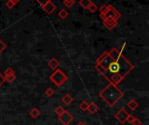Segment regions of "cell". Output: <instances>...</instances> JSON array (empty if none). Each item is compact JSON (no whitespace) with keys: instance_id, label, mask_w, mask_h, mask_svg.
Instances as JSON below:
<instances>
[{"instance_id":"6da1fadb","label":"cell","mask_w":149,"mask_h":125,"mask_svg":"<svg viewBox=\"0 0 149 125\" xmlns=\"http://www.w3.org/2000/svg\"><path fill=\"white\" fill-rule=\"evenodd\" d=\"M94 68L109 84L117 86L134 69V65L114 47L96 59Z\"/></svg>"},{"instance_id":"7a4b0ae2","label":"cell","mask_w":149,"mask_h":125,"mask_svg":"<svg viewBox=\"0 0 149 125\" xmlns=\"http://www.w3.org/2000/svg\"><path fill=\"white\" fill-rule=\"evenodd\" d=\"M99 96L110 106L113 107L123 97L124 93L116 85L108 84L100 93Z\"/></svg>"},{"instance_id":"3957f363","label":"cell","mask_w":149,"mask_h":125,"mask_svg":"<svg viewBox=\"0 0 149 125\" xmlns=\"http://www.w3.org/2000/svg\"><path fill=\"white\" fill-rule=\"evenodd\" d=\"M68 77L65 75V73L63 72L62 70L57 69L54 70V72L50 76V80L52 82V84L57 86V87H61L63 86L65 82L67 81Z\"/></svg>"},{"instance_id":"277c9868","label":"cell","mask_w":149,"mask_h":125,"mask_svg":"<svg viewBox=\"0 0 149 125\" xmlns=\"http://www.w3.org/2000/svg\"><path fill=\"white\" fill-rule=\"evenodd\" d=\"M100 17H101L102 20H117L118 21L121 17V14L112 4H109L108 10L105 14L100 15Z\"/></svg>"},{"instance_id":"5b68a950","label":"cell","mask_w":149,"mask_h":125,"mask_svg":"<svg viewBox=\"0 0 149 125\" xmlns=\"http://www.w3.org/2000/svg\"><path fill=\"white\" fill-rule=\"evenodd\" d=\"M58 117V121L62 124L63 125H69L74 119L73 116L68 111V110H65Z\"/></svg>"},{"instance_id":"8992f818","label":"cell","mask_w":149,"mask_h":125,"mask_svg":"<svg viewBox=\"0 0 149 125\" xmlns=\"http://www.w3.org/2000/svg\"><path fill=\"white\" fill-rule=\"evenodd\" d=\"M128 116H129V114H128V112H127L125 109H120V110L115 114L114 117H115V118H116L120 124H124L127 122V119Z\"/></svg>"},{"instance_id":"52a82bcc","label":"cell","mask_w":149,"mask_h":125,"mask_svg":"<svg viewBox=\"0 0 149 125\" xmlns=\"http://www.w3.org/2000/svg\"><path fill=\"white\" fill-rule=\"evenodd\" d=\"M56 5L52 3V1H50L48 3H46L45 5L42 6V9L45 10V12L48 15H51L54 12V10H56Z\"/></svg>"},{"instance_id":"ba28073f","label":"cell","mask_w":149,"mask_h":125,"mask_svg":"<svg viewBox=\"0 0 149 125\" xmlns=\"http://www.w3.org/2000/svg\"><path fill=\"white\" fill-rule=\"evenodd\" d=\"M117 24H118L117 20H103V25L109 30H112L113 28H115Z\"/></svg>"},{"instance_id":"9c48e42d","label":"cell","mask_w":149,"mask_h":125,"mask_svg":"<svg viewBox=\"0 0 149 125\" xmlns=\"http://www.w3.org/2000/svg\"><path fill=\"white\" fill-rule=\"evenodd\" d=\"M59 65H60V63H59L55 57L52 58V59L48 62V66H49V68L52 69V70H53L58 69Z\"/></svg>"},{"instance_id":"30bf717a","label":"cell","mask_w":149,"mask_h":125,"mask_svg":"<svg viewBox=\"0 0 149 125\" xmlns=\"http://www.w3.org/2000/svg\"><path fill=\"white\" fill-rule=\"evenodd\" d=\"M100 110L99 106L94 103V102H91L90 104H88V108H87V111H89L91 114H95L96 112H98Z\"/></svg>"},{"instance_id":"8fae6325","label":"cell","mask_w":149,"mask_h":125,"mask_svg":"<svg viewBox=\"0 0 149 125\" xmlns=\"http://www.w3.org/2000/svg\"><path fill=\"white\" fill-rule=\"evenodd\" d=\"M29 115H30V116H31V117H32L33 119H37L38 117H40L41 112H40V110H39L38 109H37V108H33V109H31V110H30Z\"/></svg>"},{"instance_id":"7c38bea8","label":"cell","mask_w":149,"mask_h":125,"mask_svg":"<svg viewBox=\"0 0 149 125\" xmlns=\"http://www.w3.org/2000/svg\"><path fill=\"white\" fill-rule=\"evenodd\" d=\"M62 102H63L65 105L69 106V105L73 102V97H72L70 94H65V95L63 97V98H62Z\"/></svg>"},{"instance_id":"4fadbf2b","label":"cell","mask_w":149,"mask_h":125,"mask_svg":"<svg viewBox=\"0 0 149 125\" xmlns=\"http://www.w3.org/2000/svg\"><path fill=\"white\" fill-rule=\"evenodd\" d=\"M127 107L131 110H135L138 107H139V103L135 100V99H131L128 103H127Z\"/></svg>"},{"instance_id":"5bb4252c","label":"cell","mask_w":149,"mask_h":125,"mask_svg":"<svg viewBox=\"0 0 149 125\" xmlns=\"http://www.w3.org/2000/svg\"><path fill=\"white\" fill-rule=\"evenodd\" d=\"M92 3H93L92 0H79V4L84 9H87Z\"/></svg>"},{"instance_id":"9a60e30c","label":"cell","mask_w":149,"mask_h":125,"mask_svg":"<svg viewBox=\"0 0 149 125\" xmlns=\"http://www.w3.org/2000/svg\"><path fill=\"white\" fill-rule=\"evenodd\" d=\"M69 16V12L65 9H61L58 12V17L62 19H65Z\"/></svg>"},{"instance_id":"2e32d148","label":"cell","mask_w":149,"mask_h":125,"mask_svg":"<svg viewBox=\"0 0 149 125\" xmlns=\"http://www.w3.org/2000/svg\"><path fill=\"white\" fill-rule=\"evenodd\" d=\"M63 3L67 8H72L76 3V0H63Z\"/></svg>"},{"instance_id":"e0dca14e","label":"cell","mask_w":149,"mask_h":125,"mask_svg":"<svg viewBox=\"0 0 149 125\" xmlns=\"http://www.w3.org/2000/svg\"><path fill=\"white\" fill-rule=\"evenodd\" d=\"M98 9H99V8H98L97 4H95L93 2V3L89 5V7L87 8V10H88L91 13H94L95 11H97V10H98Z\"/></svg>"},{"instance_id":"ac0fdd59","label":"cell","mask_w":149,"mask_h":125,"mask_svg":"<svg viewBox=\"0 0 149 125\" xmlns=\"http://www.w3.org/2000/svg\"><path fill=\"white\" fill-rule=\"evenodd\" d=\"M4 77V76H3ZM16 75L15 74H12V75H10V76H6V77H4V78H5V82H8V83H10V84H11V83H13L15 80H16Z\"/></svg>"},{"instance_id":"d6986e66","label":"cell","mask_w":149,"mask_h":125,"mask_svg":"<svg viewBox=\"0 0 149 125\" xmlns=\"http://www.w3.org/2000/svg\"><path fill=\"white\" fill-rule=\"evenodd\" d=\"M87 108H88V104L86 103V101H82L81 104H79V109L83 112H86L87 111Z\"/></svg>"},{"instance_id":"ffe728a7","label":"cell","mask_w":149,"mask_h":125,"mask_svg":"<svg viewBox=\"0 0 149 125\" xmlns=\"http://www.w3.org/2000/svg\"><path fill=\"white\" fill-rule=\"evenodd\" d=\"M109 8V4H103L100 8V15H103L105 14Z\"/></svg>"},{"instance_id":"44dd1931","label":"cell","mask_w":149,"mask_h":125,"mask_svg":"<svg viewBox=\"0 0 149 125\" xmlns=\"http://www.w3.org/2000/svg\"><path fill=\"white\" fill-rule=\"evenodd\" d=\"M45 95L47 97H52L54 95V90L52 89V88H47L46 90L45 91Z\"/></svg>"},{"instance_id":"7402d4cb","label":"cell","mask_w":149,"mask_h":125,"mask_svg":"<svg viewBox=\"0 0 149 125\" xmlns=\"http://www.w3.org/2000/svg\"><path fill=\"white\" fill-rule=\"evenodd\" d=\"M55 113H56V115L58 116V117H59L64 111H65V109L62 107V106H58V107H56L55 108Z\"/></svg>"},{"instance_id":"603a6c76","label":"cell","mask_w":149,"mask_h":125,"mask_svg":"<svg viewBox=\"0 0 149 125\" xmlns=\"http://www.w3.org/2000/svg\"><path fill=\"white\" fill-rule=\"evenodd\" d=\"M12 74H15V71H14V70H13L11 67H8V68L4 70V77L10 76V75H12Z\"/></svg>"},{"instance_id":"cb8c5ba5","label":"cell","mask_w":149,"mask_h":125,"mask_svg":"<svg viewBox=\"0 0 149 125\" xmlns=\"http://www.w3.org/2000/svg\"><path fill=\"white\" fill-rule=\"evenodd\" d=\"M6 48H7V45H6V44L3 41V40H1L0 39V55L6 50Z\"/></svg>"},{"instance_id":"d4e9b609","label":"cell","mask_w":149,"mask_h":125,"mask_svg":"<svg viewBox=\"0 0 149 125\" xmlns=\"http://www.w3.org/2000/svg\"><path fill=\"white\" fill-rule=\"evenodd\" d=\"M5 6H6L8 9H12V8L15 6V3H14L12 1H10V0H7V2L5 3Z\"/></svg>"},{"instance_id":"484cf974","label":"cell","mask_w":149,"mask_h":125,"mask_svg":"<svg viewBox=\"0 0 149 125\" xmlns=\"http://www.w3.org/2000/svg\"><path fill=\"white\" fill-rule=\"evenodd\" d=\"M132 125H142V122L139 119V118H137V117H135L134 118V120L133 121V123L131 124Z\"/></svg>"},{"instance_id":"4316f807","label":"cell","mask_w":149,"mask_h":125,"mask_svg":"<svg viewBox=\"0 0 149 125\" xmlns=\"http://www.w3.org/2000/svg\"><path fill=\"white\" fill-rule=\"evenodd\" d=\"M38 3V4L42 7L43 5H45L46 3H48V2H50V1H52V0H36Z\"/></svg>"},{"instance_id":"83f0119b","label":"cell","mask_w":149,"mask_h":125,"mask_svg":"<svg viewBox=\"0 0 149 125\" xmlns=\"http://www.w3.org/2000/svg\"><path fill=\"white\" fill-rule=\"evenodd\" d=\"M134 117L133 116V115H131V114H129V116H128V117H127V123H129V124H132L133 123V121L134 120Z\"/></svg>"},{"instance_id":"f1b7e54d","label":"cell","mask_w":149,"mask_h":125,"mask_svg":"<svg viewBox=\"0 0 149 125\" xmlns=\"http://www.w3.org/2000/svg\"><path fill=\"white\" fill-rule=\"evenodd\" d=\"M4 83H5V78H4V77L0 73V87H1Z\"/></svg>"},{"instance_id":"f546056e","label":"cell","mask_w":149,"mask_h":125,"mask_svg":"<svg viewBox=\"0 0 149 125\" xmlns=\"http://www.w3.org/2000/svg\"><path fill=\"white\" fill-rule=\"evenodd\" d=\"M126 45H127V43H124V44H122V46H121L120 50H119L120 53H122V52H123V50H125V48H126Z\"/></svg>"},{"instance_id":"4dcf8cb0","label":"cell","mask_w":149,"mask_h":125,"mask_svg":"<svg viewBox=\"0 0 149 125\" xmlns=\"http://www.w3.org/2000/svg\"><path fill=\"white\" fill-rule=\"evenodd\" d=\"M76 125H86V124L83 121H80V122H79V123H78Z\"/></svg>"},{"instance_id":"1f68e13d","label":"cell","mask_w":149,"mask_h":125,"mask_svg":"<svg viewBox=\"0 0 149 125\" xmlns=\"http://www.w3.org/2000/svg\"><path fill=\"white\" fill-rule=\"evenodd\" d=\"M10 1H12V2H13V3H14L15 4H17V3H19V2H20L21 0H10Z\"/></svg>"}]
</instances>
